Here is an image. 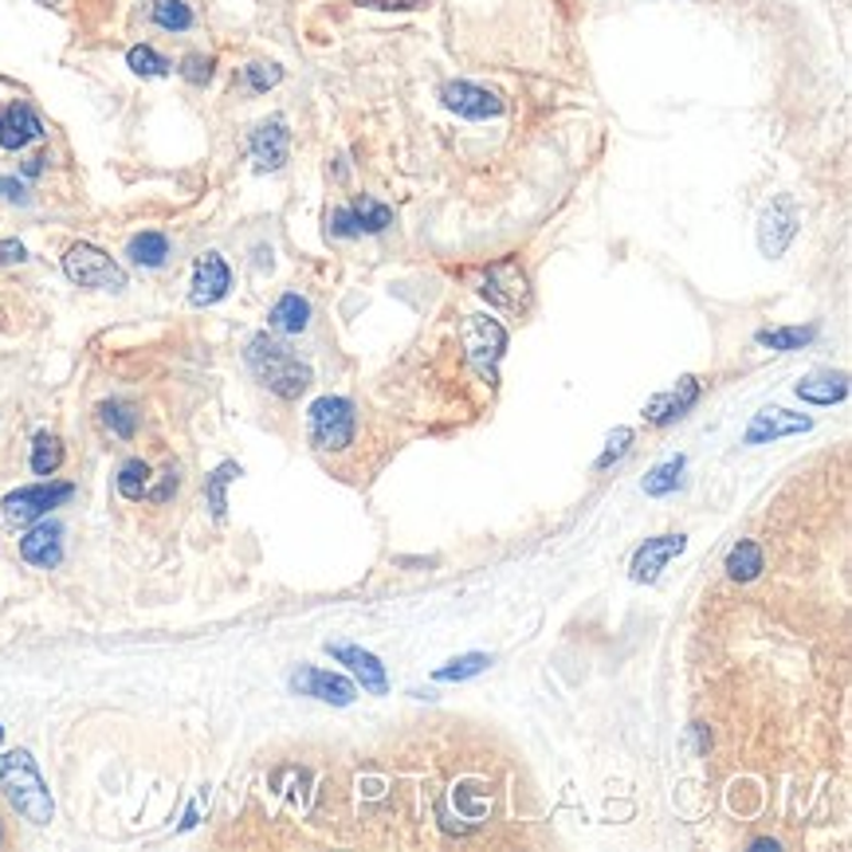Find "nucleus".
I'll use <instances>...</instances> for the list:
<instances>
[{"instance_id":"f704fd0d","label":"nucleus","mask_w":852,"mask_h":852,"mask_svg":"<svg viewBox=\"0 0 852 852\" xmlns=\"http://www.w3.org/2000/svg\"><path fill=\"white\" fill-rule=\"evenodd\" d=\"M628 444H633V429H617V432H613V436H610V449H605L602 456H597V467L617 464V460L628 452Z\"/></svg>"},{"instance_id":"58836bf2","label":"nucleus","mask_w":852,"mask_h":852,"mask_svg":"<svg viewBox=\"0 0 852 852\" xmlns=\"http://www.w3.org/2000/svg\"><path fill=\"white\" fill-rule=\"evenodd\" d=\"M366 9H421L424 0H358Z\"/></svg>"},{"instance_id":"4c0bfd02","label":"nucleus","mask_w":852,"mask_h":852,"mask_svg":"<svg viewBox=\"0 0 852 852\" xmlns=\"http://www.w3.org/2000/svg\"><path fill=\"white\" fill-rule=\"evenodd\" d=\"M0 197H4V201H17V205H28L24 185H20V181H12V177H0Z\"/></svg>"},{"instance_id":"e433bc0d","label":"nucleus","mask_w":852,"mask_h":852,"mask_svg":"<svg viewBox=\"0 0 852 852\" xmlns=\"http://www.w3.org/2000/svg\"><path fill=\"white\" fill-rule=\"evenodd\" d=\"M28 251L20 240H0V268H9V263H24Z\"/></svg>"},{"instance_id":"72a5a7b5","label":"nucleus","mask_w":852,"mask_h":852,"mask_svg":"<svg viewBox=\"0 0 852 852\" xmlns=\"http://www.w3.org/2000/svg\"><path fill=\"white\" fill-rule=\"evenodd\" d=\"M181 75H185L188 83L205 87V83L213 79V60H208V55H185V63H181Z\"/></svg>"},{"instance_id":"1a4fd4ad","label":"nucleus","mask_w":852,"mask_h":852,"mask_svg":"<svg viewBox=\"0 0 852 852\" xmlns=\"http://www.w3.org/2000/svg\"><path fill=\"white\" fill-rule=\"evenodd\" d=\"M248 150H251V165H256L260 173L283 170V162H288V150H291L288 122H283V118H268V122H260L256 130H251Z\"/></svg>"},{"instance_id":"bb28decb","label":"nucleus","mask_w":852,"mask_h":852,"mask_svg":"<svg viewBox=\"0 0 852 852\" xmlns=\"http://www.w3.org/2000/svg\"><path fill=\"white\" fill-rule=\"evenodd\" d=\"M487 665H492V660H487L484 653H467V656H456V660H449L444 668H436V672H432V680H440V683L472 680V676H479Z\"/></svg>"},{"instance_id":"6ab92c4d","label":"nucleus","mask_w":852,"mask_h":852,"mask_svg":"<svg viewBox=\"0 0 852 852\" xmlns=\"http://www.w3.org/2000/svg\"><path fill=\"white\" fill-rule=\"evenodd\" d=\"M268 323L276 334H303L311 326V303L303 295H295V291H288V295L271 306Z\"/></svg>"},{"instance_id":"ddd939ff","label":"nucleus","mask_w":852,"mask_h":852,"mask_svg":"<svg viewBox=\"0 0 852 852\" xmlns=\"http://www.w3.org/2000/svg\"><path fill=\"white\" fill-rule=\"evenodd\" d=\"M40 138H44V122L28 103H9L0 110V150H24Z\"/></svg>"},{"instance_id":"f257e3e1","label":"nucleus","mask_w":852,"mask_h":852,"mask_svg":"<svg viewBox=\"0 0 852 852\" xmlns=\"http://www.w3.org/2000/svg\"><path fill=\"white\" fill-rule=\"evenodd\" d=\"M244 362H248L251 374L260 377V386L271 389L276 397H283V401H295V397L306 393V386H311V366L299 362L295 354H291L279 338H271V334L248 338Z\"/></svg>"},{"instance_id":"39448f33","label":"nucleus","mask_w":852,"mask_h":852,"mask_svg":"<svg viewBox=\"0 0 852 852\" xmlns=\"http://www.w3.org/2000/svg\"><path fill=\"white\" fill-rule=\"evenodd\" d=\"M460 338H464V350H467V362L495 381V366H499L503 350H507V331H503L495 319L487 314H467L464 326H460Z\"/></svg>"},{"instance_id":"f3484780","label":"nucleus","mask_w":852,"mask_h":852,"mask_svg":"<svg viewBox=\"0 0 852 852\" xmlns=\"http://www.w3.org/2000/svg\"><path fill=\"white\" fill-rule=\"evenodd\" d=\"M809 417L790 413V409H763L754 413L751 429H746V444H770V440L794 436V432H809Z\"/></svg>"},{"instance_id":"2eb2a0df","label":"nucleus","mask_w":852,"mask_h":852,"mask_svg":"<svg viewBox=\"0 0 852 852\" xmlns=\"http://www.w3.org/2000/svg\"><path fill=\"white\" fill-rule=\"evenodd\" d=\"M326 653H331L334 660H342V665L350 668V672L358 676L362 688H366L369 695H386V688H389L386 668H381V660H377L374 653H366V648H358V645H342V640L326 645Z\"/></svg>"},{"instance_id":"a19ab883","label":"nucleus","mask_w":852,"mask_h":852,"mask_svg":"<svg viewBox=\"0 0 852 852\" xmlns=\"http://www.w3.org/2000/svg\"><path fill=\"white\" fill-rule=\"evenodd\" d=\"M0 844H4V821H0Z\"/></svg>"},{"instance_id":"7c9ffc66","label":"nucleus","mask_w":852,"mask_h":852,"mask_svg":"<svg viewBox=\"0 0 852 852\" xmlns=\"http://www.w3.org/2000/svg\"><path fill=\"white\" fill-rule=\"evenodd\" d=\"M680 476H683V456L665 460L660 467H653V476H645V495H668V492H676Z\"/></svg>"},{"instance_id":"dca6fc26","label":"nucleus","mask_w":852,"mask_h":852,"mask_svg":"<svg viewBox=\"0 0 852 852\" xmlns=\"http://www.w3.org/2000/svg\"><path fill=\"white\" fill-rule=\"evenodd\" d=\"M683 547H688L683 535H660V539H648L645 547L637 550V558H633V582H645V585L656 582L660 570H665L676 554H683Z\"/></svg>"},{"instance_id":"ea45409f","label":"nucleus","mask_w":852,"mask_h":852,"mask_svg":"<svg viewBox=\"0 0 852 852\" xmlns=\"http://www.w3.org/2000/svg\"><path fill=\"white\" fill-rule=\"evenodd\" d=\"M40 170H44V158H28L24 162V177H36Z\"/></svg>"},{"instance_id":"473e14b6","label":"nucleus","mask_w":852,"mask_h":852,"mask_svg":"<svg viewBox=\"0 0 852 852\" xmlns=\"http://www.w3.org/2000/svg\"><path fill=\"white\" fill-rule=\"evenodd\" d=\"M279 79H283V67H276V63H248L244 67V83L251 90H271Z\"/></svg>"},{"instance_id":"c756f323","label":"nucleus","mask_w":852,"mask_h":852,"mask_svg":"<svg viewBox=\"0 0 852 852\" xmlns=\"http://www.w3.org/2000/svg\"><path fill=\"white\" fill-rule=\"evenodd\" d=\"M126 63H130V72L142 75V79H162V75H170V63H165V55H158L150 44L130 47V55H126Z\"/></svg>"},{"instance_id":"423d86ee","label":"nucleus","mask_w":852,"mask_h":852,"mask_svg":"<svg viewBox=\"0 0 852 852\" xmlns=\"http://www.w3.org/2000/svg\"><path fill=\"white\" fill-rule=\"evenodd\" d=\"M479 295L492 306L507 314H522L530 306V279L527 271L515 260H499L484 271V283H479Z\"/></svg>"},{"instance_id":"5701e85b","label":"nucleus","mask_w":852,"mask_h":852,"mask_svg":"<svg viewBox=\"0 0 852 852\" xmlns=\"http://www.w3.org/2000/svg\"><path fill=\"white\" fill-rule=\"evenodd\" d=\"M817 338V326H778V331H758V346L770 350H801Z\"/></svg>"},{"instance_id":"0eeeda50","label":"nucleus","mask_w":852,"mask_h":852,"mask_svg":"<svg viewBox=\"0 0 852 852\" xmlns=\"http://www.w3.org/2000/svg\"><path fill=\"white\" fill-rule=\"evenodd\" d=\"M75 495L72 484H32V487H17L12 495H4L0 511L9 522H36L47 511H55L60 503H67Z\"/></svg>"},{"instance_id":"79ce46f5","label":"nucleus","mask_w":852,"mask_h":852,"mask_svg":"<svg viewBox=\"0 0 852 852\" xmlns=\"http://www.w3.org/2000/svg\"><path fill=\"white\" fill-rule=\"evenodd\" d=\"M40 4H60V0H40Z\"/></svg>"},{"instance_id":"4468645a","label":"nucleus","mask_w":852,"mask_h":852,"mask_svg":"<svg viewBox=\"0 0 852 852\" xmlns=\"http://www.w3.org/2000/svg\"><path fill=\"white\" fill-rule=\"evenodd\" d=\"M695 401H700V381H695V377H680L676 389H665V393H656L653 401H648L645 417H648V424L665 429V424L680 421Z\"/></svg>"},{"instance_id":"9b49d317","label":"nucleus","mask_w":852,"mask_h":852,"mask_svg":"<svg viewBox=\"0 0 852 852\" xmlns=\"http://www.w3.org/2000/svg\"><path fill=\"white\" fill-rule=\"evenodd\" d=\"M440 99H444V107L449 110H456L460 118H472V122L503 115L499 95L487 90V87H476V83H449V87L440 90Z\"/></svg>"},{"instance_id":"f8f14e48","label":"nucleus","mask_w":852,"mask_h":852,"mask_svg":"<svg viewBox=\"0 0 852 852\" xmlns=\"http://www.w3.org/2000/svg\"><path fill=\"white\" fill-rule=\"evenodd\" d=\"M291 688H295L299 695H314V700L334 703V708L354 703V683L342 680V676H334V672H323V668H299V672L291 676Z\"/></svg>"},{"instance_id":"2f4dec72","label":"nucleus","mask_w":852,"mask_h":852,"mask_svg":"<svg viewBox=\"0 0 852 852\" xmlns=\"http://www.w3.org/2000/svg\"><path fill=\"white\" fill-rule=\"evenodd\" d=\"M236 476H240V467H236V464H220L213 472V479H208V507H213L216 519H225V507H228L225 492H228V484H233Z\"/></svg>"},{"instance_id":"20e7f679","label":"nucleus","mask_w":852,"mask_h":852,"mask_svg":"<svg viewBox=\"0 0 852 852\" xmlns=\"http://www.w3.org/2000/svg\"><path fill=\"white\" fill-rule=\"evenodd\" d=\"M306 429L311 440L326 452H342L350 449L354 440V405L346 397H319L306 413Z\"/></svg>"},{"instance_id":"a878e982","label":"nucleus","mask_w":852,"mask_h":852,"mask_svg":"<svg viewBox=\"0 0 852 852\" xmlns=\"http://www.w3.org/2000/svg\"><path fill=\"white\" fill-rule=\"evenodd\" d=\"M145 492H150V467H145V460H126L118 467V495L122 499H145Z\"/></svg>"},{"instance_id":"412c9836","label":"nucleus","mask_w":852,"mask_h":852,"mask_svg":"<svg viewBox=\"0 0 852 852\" xmlns=\"http://www.w3.org/2000/svg\"><path fill=\"white\" fill-rule=\"evenodd\" d=\"M727 574L735 578V582H754V578L763 574V547L751 539L735 542L727 554Z\"/></svg>"},{"instance_id":"cd10ccee","label":"nucleus","mask_w":852,"mask_h":852,"mask_svg":"<svg viewBox=\"0 0 852 852\" xmlns=\"http://www.w3.org/2000/svg\"><path fill=\"white\" fill-rule=\"evenodd\" d=\"M60 464H63L60 436H52V432H40V436L32 440V472H36V476H52Z\"/></svg>"},{"instance_id":"c9c22d12","label":"nucleus","mask_w":852,"mask_h":852,"mask_svg":"<svg viewBox=\"0 0 852 852\" xmlns=\"http://www.w3.org/2000/svg\"><path fill=\"white\" fill-rule=\"evenodd\" d=\"M331 236H342V240L362 236V228H358V220H354L350 208H334V213H331Z\"/></svg>"},{"instance_id":"aec40b11","label":"nucleus","mask_w":852,"mask_h":852,"mask_svg":"<svg viewBox=\"0 0 852 852\" xmlns=\"http://www.w3.org/2000/svg\"><path fill=\"white\" fill-rule=\"evenodd\" d=\"M798 397L809 405H837L849 397V381H844V374H813L798 381Z\"/></svg>"},{"instance_id":"7ed1b4c3","label":"nucleus","mask_w":852,"mask_h":852,"mask_svg":"<svg viewBox=\"0 0 852 852\" xmlns=\"http://www.w3.org/2000/svg\"><path fill=\"white\" fill-rule=\"evenodd\" d=\"M63 276L72 279L75 288H90V291L126 288V271L110 260L107 251L95 248V244H72V248L63 251Z\"/></svg>"},{"instance_id":"9d476101","label":"nucleus","mask_w":852,"mask_h":852,"mask_svg":"<svg viewBox=\"0 0 852 852\" xmlns=\"http://www.w3.org/2000/svg\"><path fill=\"white\" fill-rule=\"evenodd\" d=\"M233 288V271H228L225 256H216V251H205L193 268V288H188V303L193 306H213L228 295Z\"/></svg>"},{"instance_id":"f03ea898","label":"nucleus","mask_w":852,"mask_h":852,"mask_svg":"<svg viewBox=\"0 0 852 852\" xmlns=\"http://www.w3.org/2000/svg\"><path fill=\"white\" fill-rule=\"evenodd\" d=\"M0 790H4V798L12 801V809L24 821H32V826H47L52 821V794L44 786V774L36 770V758L28 751L0 754Z\"/></svg>"},{"instance_id":"4be33fe9","label":"nucleus","mask_w":852,"mask_h":852,"mask_svg":"<svg viewBox=\"0 0 852 852\" xmlns=\"http://www.w3.org/2000/svg\"><path fill=\"white\" fill-rule=\"evenodd\" d=\"M126 256L138 263V268H162L170 260V240L162 233H138L126 248Z\"/></svg>"},{"instance_id":"6e6552de","label":"nucleus","mask_w":852,"mask_h":852,"mask_svg":"<svg viewBox=\"0 0 852 852\" xmlns=\"http://www.w3.org/2000/svg\"><path fill=\"white\" fill-rule=\"evenodd\" d=\"M798 225L801 216L790 197L770 201V208L763 213V225H758V248H763V256H770V260L781 256L794 244V236H798Z\"/></svg>"},{"instance_id":"c85d7f7f","label":"nucleus","mask_w":852,"mask_h":852,"mask_svg":"<svg viewBox=\"0 0 852 852\" xmlns=\"http://www.w3.org/2000/svg\"><path fill=\"white\" fill-rule=\"evenodd\" d=\"M153 24L165 28V32H188L193 28V9L185 0H158L153 4Z\"/></svg>"},{"instance_id":"b1692460","label":"nucleus","mask_w":852,"mask_h":852,"mask_svg":"<svg viewBox=\"0 0 852 852\" xmlns=\"http://www.w3.org/2000/svg\"><path fill=\"white\" fill-rule=\"evenodd\" d=\"M350 213H354V220H358L362 233H386V228L393 225V208L381 205V201H374V197L354 201Z\"/></svg>"},{"instance_id":"37998d69","label":"nucleus","mask_w":852,"mask_h":852,"mask_svg":"<svg viewBox=\"0 0 852 852\" xmlns=\"http://www.w3.org/2000/svg\"><path fill=\"white\" fill-rule=\"evenodd\" d=\"M0 743H4V727H0Z\"/></svg>"},{"instance_id":"a211bd4d","label":"nucleus","mask_w":852,"mask_h":852,"mask_svg":"<svg viewBox=\"0 0 852 852\" xmlns=\"http://www.w3.org/2000/svg\"><path fill=\"white\" fill-rule=\"evenodd\" d=\"M20 558L28 565H40V570H55L63 558V530L55 522H40L20 539Z\"/></svg>"},{"instance_id":"393cba45","label":"nucleus","mask_w":852,"mask_h":852,"mask_svg":"<svg viewBox=\"0 0 852 852\" xmlns=\"http://www.w3.org/2000/svg\"><path fill=\"white\" fill-rule=\"evenodd\" d=\"M99 421L107 424L115 436L130 440L138 432V413H134V405H126V401H103L99 405Z\"/></svg>"}]
</instances>
